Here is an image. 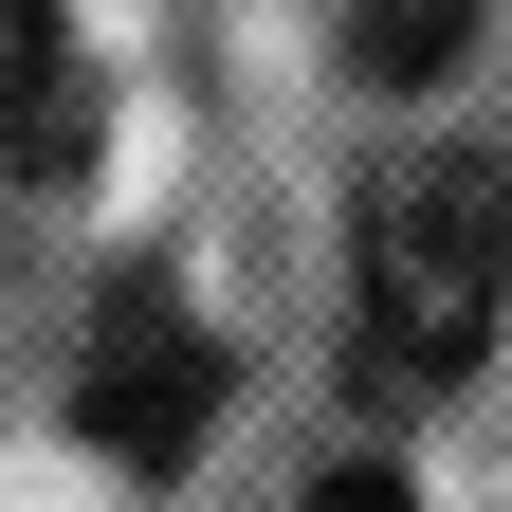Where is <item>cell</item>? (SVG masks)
Segmentation results:
<instances>
[{
  "label": "cell",
  "mask_w": 512,
  "mask_h": 512,
  "mask_svg": "<svg viewBox=\"0 0 512 512\" xmlns=\"http://www.w3.org/2000/svg\"><path fill=\"white\" fill-rule=\"evenodd\" d=\"M92 165V55L74 0H0V183H74Z\"/></svg>",
  "instance_id": "3957f363"
},
{
  "label": "cell",
  "mask_w": 512,
  "mask_h": 512,
  "mask_svg": "<svg viewBox=\"0 0 512 512\" xmlns=\"http://www.w3.org/2000/svg\"><path fill=\"white\" fill-rule=\"evenodd\" d=\"M458 37H476V0H330V55L366 92H421V74H458Z\"/></svg>",
  "instance_id": "277c9868"
},
{
  "label": "cell",
  "mask_w": 512,
  "mask_h": 512,
  "mask_svg": "<svg viewBox=\"0 0 512 512\" xmlns=\"http://www.w3.org/2000/svg\"><path fill=\"white\" fill-rule=\"evenodd\" d=\"M494 311H512V165L494 147H403L366 183V238H348V366H366V403L476 384Z\"/></svg>",
  "instance_id": "6da1fadb"
},
{
  "label": "cell",
  "mask_w": 512,
  "mask_h": 512,
  "mask_svg": "<svg viewBox=\"0 0 512 512\" xmlns=\"http://www.w3.org/2000/svg\"><path fill=\"white\" fill-rule=\"evenodd\" d=\"M293 512H421V494H403V476H384V458H348V476H311Z\"/></svg>",
  "instance_id": "5b68a950"
},
{
  "label": "cell",
  "mask_w": 512,
  "mask_h": 512,
  "mask_svg": "<svg viewBox=\"0 0 512 512\" xmlns=\"http://www.w3.org/2000/svg\"><path fill=\"white\" fill-rule=\"evenodd\" d=\"M74 439L128 458V476H183V458L220 439V330H202L165 275H128V293L92 311V348H74Z\"/></svg>",
  "instance_id": "7a4b0ae2"
}]
</instances>
